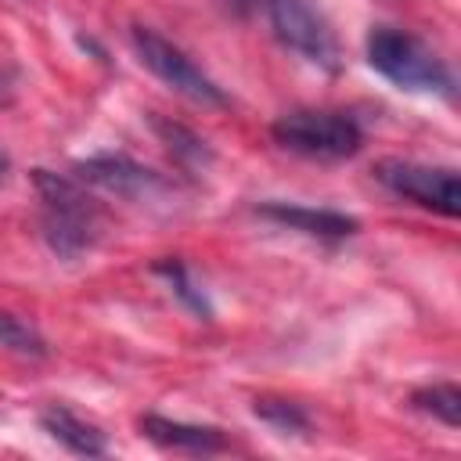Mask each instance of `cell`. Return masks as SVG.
Instances as JSON below:
<instances>
[{"mask_svg": "<svg viewBox=\"0 0 461 461\" xmlns=\"http://www.w3.org/2000/svg\"><path fill=\"white\" fill-rule=\"evenodd\" d=\"M40 194V234L58 259H79L101 241V205L86 194V187L72 176L36 169L32 173Z\"/></svg>", "mask_w": 461, "mask_h": 461, "instance_id": "1", "label": "cell"}, {"mask_svg": "<svg viewBox=\"0 0 461 461\" xmlns=\"http://www.w3.org/2000/svg\"><path fill=\"white\" fill-rule=\"evenodd\" d=\"M364 50H367V65L400 90L443 94V97L454 94V76H450L447 61L407 29L371 25V32L364 40Z\"/></svg>", "mask_w": 461, "mask_h": 461, "instance_id": "2", "label": "cell"}, {"mask_svg": "<svg viewBox=\"0 0 461 461\" xmlns=\"http://www.w3.org/2000/svg\"><path fill=\"white\" fill-rule=\"evenodd\" d=\"M270 137L303 158L317 162H342L364 148V130L349 112L335 108H292L274 119Z\"/></svg>", "mask_w": 461, "mask_h": 461, "instance_id": "3", "label": "cell"}, {"mask_svg": "<svg viewBox=\"0 0 461 461\" xmlns=\"http://www.w3.org/2000/svg\"><path fill=\"white\" fill-rule=\"evenodd\" d=\"M130 43H133V54L137 61L158 79L166 83L173 94L187 97L191 104H202V108H223L227 104V94L223 86L184 50L176 47L169 36H162L158 29L151 25H133L130 29Z\"/></svg>", "mask_w": 461, "mask_h": 461, "instance_id": "4", "label": "cell"}, {"mask_svg": "<svg viewBox=\"0 0 461 461\" xmlns=\"http://www.w3.org/2000/svg\"><path fill=\"white\" fill-rule=\"evenodd\" d=\"M263 7L270 18V29L285 50H292L306 65L339 72V65H342L339 36L313 0H267Z\"/></svg>", "mask_w": 461, "mask_h": 461, "instance_id": "5", "label": "cell"}, {"mask_svg": "<svg viewBox=\"0 0 461 461\" xmlns=\"http://www.w3.org/2000/svg\"><path fill=\"white\" fill-rule=\"evenodd\" d=\"M375 180L393 191L396 198H407L421 209H432L439 216H457L461 212V184L457 169L450 166H425L411 158H382L375 166Z\"/></svg>", "mask_w": 461, "mask_h": 461, "instance_id": "6", "label": "cell"}, {"mask_svg": "<svg viewBox=\"0 0 461 461\" xmlns=\"http://www.w3.org/2000/svg\"><path fill=\"white\" fill-rule=\"evenodd\" d=\"M76 180L94 184L115 198H126V202H151V198L169 191V180L162 173H155L151 166H144L122 151H101V155L76 162Z\"/></svg>", "mask_w": 461, "mask_h": 461, "instance_id": "7", "label": "cell"}, {"mask_svg": "<svg viewBox=\"0 0 461 461\" xmlns=\"http://www.w3.org/2000/svg\"><path fill=\"white\" fill-rule=\"evenodd\" d=\"M140 436L151 439L162 450L173 454H220L227 450V432L216 425H194V421H176V418H162V414H144L140 421Z\"/></svg>", "mask_w": 461, "mask_h": 461, "instance_id": "8", "label": "cell"}, {"mask_svg": "<svg viewBox=\"0 0 461 461\" xmlns=\"http://www.w3.org/2000/svg\"><path fill=\"white\" fill-rule=\"evenodd\" d=\"M256 216L274 220V223H281L288 230H299V234H310V238H328V241H339V238H349V234L360 230V223L346 212L288 205V202H263V205H256Z\"/></svg>", "mask_w": 461, "mask_h": 461, "instance_id": "9", "label": "cell"}, {"mask_svg": "<svg viewBox=\"0 0 461 461\" xmlns=\"http://www.w3.org/2000/svg\"><path fill=\"white\" fill-rule=\"evenodd\" d=\"M40 425H43V432H47L54 443H61L68 454H79V457H101V454H108L104 432H101L94 421L79 418L76 411H68V407H61V403L43 407V411H40Z\"/></svg>", "mask_w": 461, "mask_h": 461, "instance_id": "10", "label": "cell"}, {"mask_svg": "<svg viewBox=\"0 0 461 461\" xmlns=\"http://www.w3.org/2000/svg\"><path fill=\"white\" fill-rule=\"evenodd\" d=\"M151 130L158 133V140L166 144V151L173 155V162H180L184 169L198 173V169H205V166L212 162V148H209L194 130H187L184 122H173V119L155 115V119H151Z\"/></svg>", "mask_w": 461, "mask_h": 461, "instance_id": "11", "label": "cell"}, {"mask_svg": "<svg viewBox=\"0 0 461 461\" xmlns=\"http://www.w3.org/2000/svg\"><path fill=\"white\" fill-rule=\"evenodd\" d=\"M411 407L418 414L436 418L447 429H457L461 421V389L454 382H436V385H421L411 393Z\"/></svg>", "mask_w": 461, "mask_h": 461, "instance_id": "12", "label": "cell"}, {"mask_svg": "<svg viewBox=\"0 0 461 461\" xmlns=\"http://www.w3.org/2000/svg\"><path fill=\"white\" fill-rule=\"evenodd\" d=\"M252 414L259 421H267L274 432L281 436H303L310 432V411L295 400H281V396H259L252 403Z\"/></svg>", "mask_w": 461, "mask_h": 461, "instance_id": "13", "label": "cell"}, {"mask_svg": "<svg viewBox=\"0 0 461 461\" xmlns=\"http://www.w3.org/2000/svg\"><path fill=\"white\" fill-rule=\"evenodd\" d=\"M0 349L14 353V357H25V360H43L47 357V339L32 324H25L22 317L0 310Z\"/></svg>", "mask_w": 461, "mask_h": 461, "instance_id": "14", "label": "cell"}, {"mask_svg": "<svg viewBox=\"0 0 461 461\" xmlns=\"http://www.w3.org/2000/svg\"><path fill=\"white\" fill-rule=\"evenodd\" d=\"M155 274H162V277L169 281V288L176 292V299H180L191 313H198V321H212V306L205 303L202 288H194V281H191V274H187V267H184L180 259H162V263H155Z\"/></svg>", "mask_w": 461, "mask_h": 461, "instance_id": "15", "label": "cell"}, {"mask_svg": "<svg viewBox=\"0 0 461 461\" xmlns=\"http://www.w3.org/2000/svg\"><path fill=\"white\" fill-rule=\"evenodd\" d=\"M18 94V68L11 61H0V104H11Z\"/></svg>", "mask_w": 461, "mask_h": 461, "instance_id": "16", "label": "cell"}, {"mask_svg": "<svg viewBox=\"0 0 461 461\" xmlns=\"http://www.w3.org/2000/svg\"><path fill=\"white\" fill-rule=\"evenodd\" d=\"M230 11H238V14H249V11H256V7H263L267 0H223Z\"/></svg>", "mask_w": 461, "mask_h": 461, "instance_id": "17", "label": "cell"}, {"mask_svg": "<svg viewBox=\"0 0 461 461\" xmlns=\"http://www.w3.org/2000/svg\"><path fill=\"white\" fill-rule=\"evenodd\" d=\"M7 173H11V158L4 155V148H0V184L7 180Z\"/></svg>", "mask_w": 461, "mask_h": 461, "instance_id": "18", "label": "cell"}]
</instances>
